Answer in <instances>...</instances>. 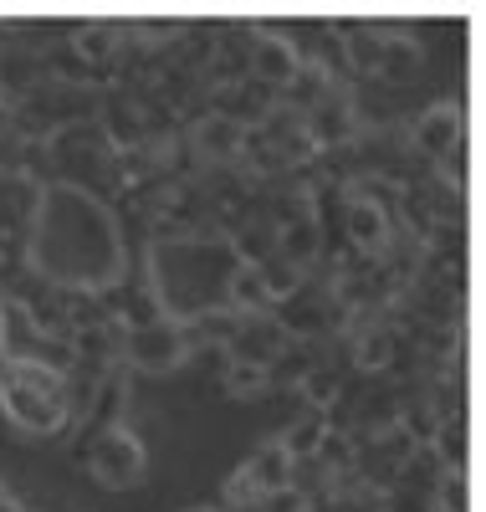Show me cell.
Masks as SVG:
<instances>
[{
  "label": "cell",
  "instance_id": "cell-6",
  "mask_svg": "<svg viewBox=\"0 0 486 512\" xmlns=\"http://www.w3.org/2000/svg\"><path fill=\"white\" fill-rule=\"evenodd\" d=\"M410 149L415 154H425V159H446V154H456L461 149V108L456 103H435V108H425L415 123H410Z\"/></svg>",
  "mask_w": 486,
  "mask_h": 512
},
{
  "label": "cell",
  "instance_id": "cell-8",
  "mask_svg": "<svg viewBox=\"0 0 486 512\" xmlns=\"http://www.w3.org/2000/svg\"><path fill=\"white\" fill-rule=\"evenodd\" d=\"M343 226H348V246L359 251V256H379L384 241H389V231H394V221L384 216L374 200H364V195H348V216H343Z\"/></svg>",
  "mask_w": 486,
  "mask_h": 512
},
{
  "label": "cell",
  "instance_id": "cell-16",
  "mask_svg": "<svg viewBox=\"0 0 486 512\" xmlns=\"http://www.w3.org/2000/svg\"><path fill=\"white\" fill-rule=\"evenodd\" d=\"M379 52H384V31H374V26H359L343 36L348 72H379Z\"/></svg>",
  "mask_w": 486,
  "mask_h": 512
},
{
  "label": "cell",
  "instance_id": "cell-4",
  "mask_svg": "<svg viewBox=\"0 0 486 512\" xmlns=\"http://www.w3.org/2000/svg\"><path fill=\"white\" fill-rule=\"evenodd\" d=\"M287 344H292V333L277 323V313H251V318L236 323L226 349H231V364H261V369H272Z\"/></svg>",
  "mask_w": 486,
  "mask_h": 512
},
{
  "label": "cell",
  "instance_id": "cell-14",
  "mask_svg": "<svg viewBox=\"0 0 486 512\" xmlns=\"http://www.w3.org/2000/svg\"><path fill=\"white\" fill-rule=\"evenodd\" d=\"M374 77H384V82L420 77V47H415L410 36H384V52H379V72Z\"/></svg>",
  "mask_w": 486,
  "mask_h": 512
},
{
  "label": "cell",
  "instance_id": "cell-17",
  "mask_svg": "<svg viewBox=\"0 0 486 512\" xmlns=\"http://www.w3.org/2000/svg\"><path fill=\"white\" fill-rule=\"evenodd\" d=\"M226 395L231 400H267L272 395V374L261 364H226Z\"/></svg>",
  "mask_w": 486,
  "mask_h": 512
},
{
  "label": "cell",
  "instance_id": "cell-19",
  "mask_svg": "<svg viewBox=\"0 0 486 512\" xmlns=\"http://www.w3.org/2000/svg\"><path fill=\"white\" fill-rule=\"evenodd\" d=\"M6 497H11V487H6V482H0V502H6Z\"/></svg>",
  "mask_w": 486,
  "mask_h": 512
},
{
  "label": "cell",
  "instance_id": "cell-9",
  "mask_svg": "<svg viewBox=\"0 0 486 512\" xmlns=\"http://www.w3.org/2000/svg\"><path fill=\"white\" fill-rule=\"evenodd\" d=\"M226 308L241 313V318H251V313H272V308H277V297H272L267 277H261V267L241 262V267L231 272V282H226Z\"/></svg>",
  "mask_w": 486,
  "mask_h": 512
},
{
  "label": "cell",
  "instance_id": "cell-7",
  "mask_svg": "<svg viewBox=\"0 0 486 512\" xmlns=\"http://www.w3.org/2000/svg\"><path fill=\"white\" fill-rule=\"evenodd\" d=\"M241 139H246V123H241V118H231V113H210V118L195 123L190 154H195L200 164H236Z\"/></svg>",
  "mask_w": 486,
  "mask_h": 512
},
{
  "label": "cell",
  "instance_id": "cell-15",
  "mask_svg": "<svg viewBox=\"0 0 486 512\" xmlns=\"http://www.w3.org/2000/svg\"><path fill=\"white\" fill-rule=\"evenodd\" d=\"M72 52H77V62L113 67L118 62V26H82L72 36Z\"/></svg>",
  "mask_w": 486,
  "mask_h": 512
},
{
  "label": "cell",
  "instance_id": "cell-12",
  "mask_svg": "<svg viewBox=\"0 0 486 512\" xmlns=\"http://www.w3.org/2000/svg\"><path fill=\"white\" fill-rule=\"evenodd\" d=\"M425 446H430L440 472H466V415H446Z\"/></svg>",
  "mask_w": 486,
  "mask_h": 512
},
{
  "label": "cell",
  "instance_id": "cell-2",
  "mask_svg": "<svg viewBox=\"0 0 486 512\" xmlns=\"http://www.w3.org/2000/svg\"><path fill=\"white\" fill-rule=\"evenodd\" d=\"M87 466H93V477L108 487V492H128V487H139L144 472H149V451L144 441L128 431V425H103V431L93 436V446H87L82 456Z\"/></svg>",
  "mask_w": 486,
  "mask_h": 512
},
{
  "label": "cell",
  "instance_id": "cell-11",
  "mask_svg": "<svg viewBox=\"0 0 486 512\" xmlns=\"http://www.w3.org/2000/svg\"><path fill=\"white\" fill-rule=\"evenodd\" d=\"M333 431V420L323 415V410H302L292 425H287V431L277 436L282 446H287V456L292 461H307V456H318V446H323V436Z\"/></svg>",
  "mask_w": 486,
  "mask_h": 512
},
{
  "label": "cell",
  "instance_id": "cell-18",
  "mask_svg": "<svg viewBox=\"0 0 486 512\" xmlns=\"http://www.w3.org/2000/svg\"><path fill=\"white\" fill-rule=\"evenodd\" d=\"M0 512H26V507H21L16 497H6V502H0Z\"/></svg>",
  "mask_w": 486,
  "mask_h": 512
},
{
  "label": "cell",
  "instance_id": "cell-10",
  "mask_svg": "<svg viewBox=\"0 0 486 512\" xmlns=\"http://www.w3.org/2000/svg\"><path fill=\"white\" fill-rule=\"evenodd\" d=\"M241 472L256 482V492H261V497H267V492L292 487V456H287V446L272 436V441H261V446L251 451V461L241 466Z\"/></svg>",
  "mask_w": 486,
  "mask_h": 512
},
{
  "label": "cell",
  "instance_id": "cell-3",
  "mask_svg": "<svg viewBox=\"0 0 486 512\" xmlns=\"http://www.w3.org/2000/svg\"><path fill=\"white\" fill-rule=\"evenodd\" d=\"M123 369H144V374H169L174 364L190 359V333L180 318H159L149 328H123Z\"/></svg>",
  "mask_w": 486,
  "mask_h": 512
},
{
  "label": "cell",
  "instance_id": "cell-1",
  "mask_svg": "<svg viewBox=\"0 0 486 512\" xmlns=\"http://www.w3.org/2000/svg\"><path fill=\"white\" fill-rule=\"evenodd\" d=\"M0 410L21 436H67L72 425L67 374L41 359H6L0 364Z\"/></svg>",
  "mask_w": 486,
  "mask_h": 512
},
{
  "label": "cell",
  "instance_id": "cell-5",
  "mask_svg": "<svg viewBox=\"0 0 486 512\" xmlns=\"http://www.w3.org/2000/svg\"><path fill=\"white\" fill-rule=\"evenodd\" d=\"M297 67H302L297 41H287V36H277V31H256V41H251V82L282 93L287 82L297 77Z\"/></svg>",
  "mask_w": 486,
  "mask_h": 512
},
{
  "label": "cell",
  "instance_id": "cell-13",
  "mask_svg": "<svg viewBox=\"0 0 486 512\" xmlns=\"http://www.w3.org/2000/svg\"><path fill=\"white\" fill-rule=\"evenodd\" d=\"M297 395H302V405H307V410H323V415H328V410L338 405V395H343V374H338V364L318 359L313 369L302 374Z\"/></svg>",
  "mask_w": 486,
  "mask_h": 512
},
{
  "label": "cell",
  "instance_id": "cell-20",
  "mask_svg": "<svg viewBox=\"0 0 486 512\" xmlns=\"http://www.w3.org/2000/svg\"><path fill=\"white\" fill-rule=\"evenodd\" d=\"M190 512H215V507H190Z\"/></svg>",
  "mask_w": 486,
  "mask_h": 512
}]
</instances>
